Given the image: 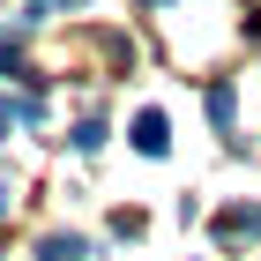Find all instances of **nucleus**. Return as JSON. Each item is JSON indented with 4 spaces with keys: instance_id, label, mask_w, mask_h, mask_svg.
Here are the masks:
<instances>
[{
    "instance_id": "3",
    "label": "nucleus",
    "mask_w": 261,
    "mask_h": 261,
    "mask_svg": "<svg viewBox=\"0 0 261 261\" xmlns=\"http://www.w3.org/2000/svg\"><path fill=\"white\" fill-rule=\"evenodd\" d=\"M82 254H90V246H82L75 231H45L38 239V261H82Z\"/></svg>"
},
{
    "instance_id": "7",
    "label": "nucleus",
    "mask_w": 261,
    "mask_h": 261,
    "mask_svg": "<svg viewBox=\"0 0 261 261\" xmlns=\"http://www.w3.org/2000/svg\"><path fill=\"white\" fill-rule=\"evenodd\" d=\"M142 8H164V0H142Z\"/></svg>"
},
{
    "instance_id": "2",
    "label": "nucleus",
    "mask_w": 261,
    "mask_h": 261,
    "mask_svg": "<svg viewBox=\"0 0 261 261\" xmlns=\"http://www.w3.org/2000/svg\"><path fill=\"white\" fill-rule=\"evenodd\" d=\"M164 142H172L164 112H142V120H135V149H142V157H164Z\"/></svg>"
},
{
    "instance_id": "5",
    "label": "nucleus",
    "mask_w": 261,
    "mask_h": 261,
    "mask_svg": "<svg viewBox=\"0 0 261 261\" xmlns=\"http://www.w3.org/2000/svg\"><path fill=\"white\" fill-rule=\"evenodd\" d=\"M67 142H75L82 157H90V149H105V112H90V120H82V127H75V135H67Z\"/></svg>"
},
{
    "instance_id": "1",
    "label": "nucleus",
    "mask_w": 261,
    "mask_h": 261,
    "mask_svg": "<svg viewBox=\"0 0 261 261\" xmlns=\"http://www.w3.org/2000/svg\"><path fill=\"white\" fill-rule=\"evenodd\" d=\"M217 239H261V201H246V209H224V217H217Z\"/></svg>"
},
{
    "instance_id": "6",
    "label": "nucleus",
    "mask_w": 261,
    "mask_h": 261,
    "mask_svg": "<svg viewBox=\"0 0 261 261\" xmlns=\"http://www.w3.org/2000/svg\"><path fill=\"white\" fill-rule=\"evenodd\" d=\"M22 67V30H0V75H15Z\"/></svg>"
},
{
    "instance_id": "4",
    "label": "nucleus",
    "mask_w": 261,
    "mask_h": 261,
    "mask_svg": "<svg viewBox=\"0 0 261 261\" xmlns=\"http://www.w3.org/2000/svg\"><path fill=\"white\" fill-rule=\"evenodd\" d=\"M201 112H209V127H231V112H239V105H231V82H217V90H209V97H201Z\"/></svg>"
},
{
    "instance_id": "8",
    "label": "nucleus",
    "mask_w": 261,
    "mask_h": 261,
    "mask_svg": "<svg viewBox=\"0 0 261 261\" xmlns=\"http://www.w3.org/2000/svg\"><path fill=\"white\" fill-rule=\"evenodd\" d=\"M60 8H82V0H60Z\"/></svg>"
}]
</instances>
